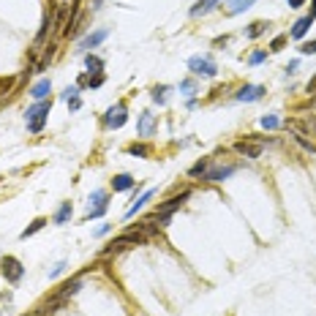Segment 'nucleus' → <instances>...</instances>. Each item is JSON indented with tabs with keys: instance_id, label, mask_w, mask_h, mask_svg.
Wrapping results in <instances>:
<instances>
[{
	"instance_id": "1",
	"label": "nucleus",
	"mask_w": 316,
	"mask_h": 316,
	"mask_svg": "<svg viewBox=\"0 0 316 316\" xmlns=\"http://www.w3.org/2000/svg\"><path fill=\"white\" fill-rule=\"evenodd\" d=\"M142 243H147V234H142L139 229H131V232H125V234H120V237H114L112 243L104 248V256L109 254H117V251H123L125 245H142Z\"/></svg>"
},
{
	"instance_id": "2",
	"label": "nucleus",
	"mask_w": 316,
	"mask_h": 316,
	"mask_svg": "<svg viewBox=\"0 0 316 316\" xmlns=\"http://www.w3.org/2000/svg\"><path fill=\"white\" fill-rule=\"evenodd\" d=\"M49 109H52V101H38V104H33L30 109H27V128L33 131V134H38V131L44 128V123H47V114Z\"/></svg>"
},
{
	"instance_id": "3",
	"label": "nucleus",
	"mask_w": 316,
	"mask_h": 316,
	"mask_svg": "<svg viewBox=\"0 0 316 316\" xmlns=\"http://www.w3.org/2000/svg\"><path fill=\"white\" fill-rule=\"evenodd\" d=\"M188 197H191V191H183L180 197H172V199H166L164 205H158V208H156V212H153V215H156L158 221L166 226V223H169V215H172L175 210H180V208H183V202H186Z\"/></svg>"
},
{
	"instance_id": "4",
	"label": "nucleus",
	"mask_w": 316,
	"mask_h": 316,
	"mask_svg": "<svg viewBox=\"0 0 316 316\" xmlns=\"http://www.w3.org/2000/svg\"><path fill=\"white\" fill-rule=\"evenodd\" d=\"M188 68H191L197 77H215L218 74V66L210 55H194L191 60H188Z\"/></svg>"
},
{
	"instance_id": "5",
	"label": "nucleus",
	"mask_w": 316,
	"mask_h": 316,
	"mask_svg": "<svg viewBox=\"0 0 316 316\" xmlns=\"http://www.w3.org/2000/svg\"><path fill=\"white\" fill-rule=\"evenodd\" d=\"M0 270H3L8 284H19V278L25 275V267H22V262L16 259V256H3V259H0Z\"/></svg>"
},
{
	"instance_id": "6",
	"label": "nucleus",
	"mask_w": 316,
	"mask_h": 316,
	"mask_svg": "<svg viewBox=\"0 0 316 316\" xmlns=\"http://www.w3.org/2000/svg\"><path fill=\"white\" fill-rule=\"evenodd\" d=\"M234 150L245 158H259L262 150H264V142H259V136H245V139H240L237 145H234Z\"/></svg>"
},
{
	"instance_id": "7",
	"label": "nucleus",
	"mask_w": 316,
	"mask_h": 316,
	"mask_svg": "<svg viewBox=\"0 0 316 316\" xmlns=\"http://www.w3.org/2000/svg\"><path fill=\"white\" fill-rule=\"evenodd\" d=\"M125 117H128V114H125V104H117V106H112L106 112L104 125H106V128H120V125L125 123Z\"/></svg>"
},
{
	"instance_id": "8",
	"label": "nucleus",
	"mask_w": 316,
	"mask_h": 316,
	"mask_svg": "<svg viewBox=\"0 0 316 316\" xmlns=\"http://www.w3.org/2000/svg\"><path fill=\"white\" fill-rule=\"evenodd\" d=\"M106 212V191L90 194V218H101Z\"/></svg>"
},
{
	"instance_id": "9",
	"label": "nucleus",
	"mask_w": 316,
	"mask_h": 316,
	"mask_svg": "<svg viewBox=\"0 0 316 316\" xmlns=\"http://www.w3.org/2000/svg\"><path fill=\"white\" fill-rule=\"evenodd\" d=\"M79 289H82V278H71V281H66V284L55 292V297H57V300H63V303H68Z\"/></svg>"
},
{
	"instance_id": "10",
	"label": "nucleus",
	"mask_w": 316,
	"mask_h": 316,
	"mask_svg": "<svg viewBox=\"0 0 316 316\" xmlns=\"http://www.w3.org/2000/svg\"><path fill=\"white\" fill-rule=\"evenodd\" d=\"M262 96H264L262 85H245V88H240L237 93H234V99L237 101H259Z\"/></svg>"
},
{
	"instance_id": "11",
	"label": "nucleus",
	"mask_w": 316,
	"mask_h": 316,
	"mask_svg": "<svg viewBox=\"0 0 316 316\" xmlns=\"http://www.w3.org/2000/svg\"><path fill=\"white\" fill-rule=\"evenodd\" d=\"M153 131H156V114L142 112V117H139V136H153Z\"/></svg>"
},
{
	"instance_id": "12",
	"label": "nucleus",
	"mask_w": 316,
	"mask_h": 316,
	"mask_svg": "<svg viewBox=\"0 0 316 316\" xmlns=\"http://www.w3.org/2000/svg\"><path fill=\"white\" fill-rule=\"evenodd\" d=\"M49 93H52V82H49V79H41V82H36V85L30 88V96H33L36 101H44Z\"/></svg>"
},
{
	"instance_id": "13",
	"label": "nucleus",
	"mask_w": 316,
	"mask_h": 316,
	"mask_svg": "<svg viewBox=\"0 0 316 316\" xmlns=\"http://www.w3.org/2000/svg\"><path fill=\"white\" fill-rule=\"evenodd\" d=\"M234 175V166H218V169H212L205 175V180L208 183H221V180H226V177H232Z\"/></svg>"
},
{
	"instance_id": "14",
	"label": "nucleus",
	"mask_w": 316,
	"mask_h": 316,
	"mask_svg": "<svg viewBox=\"0 0 316 316\" xmlns=\"http://www.w3.org/2000/svg\"><path fill=\"white\" fill-rule=\"evenodd\" d=\"M314 25V16L308 14V16H303V19H297L295 22V27H292V38H303L308 33V27Z\"/></svg>"
},
{
	"instance_id": "15",
	"label": "nucleus",
	"mask_w": 316,
	"mask_h": 316,
	"mask_svg": "<svg viewBox=\"0 0 316 316\" xmlns=\"http://www.w3.org/2000/svg\"><path fill=\"white\" fill-rule=\"evenodd\" d=\"M218 3H221V0H197V3L191 5V16H202V14H208V11H212Z\"/></svg>"
},
{
	"instance_id": "16",
	"label": "nucleus",
	"mask_w": 316,
	"mask_h": 316,
	"mask_svg": "<svg viewBox=\"0 0 316 316\" xmlns=\"http://www.w3.org/2000/svg\"><path fill=\"white\" fill-rule=\"evenodd\" d=\"M134 177H131V175H114L112 177V188H114V191H128V188H134Z\"/></svg>"
},
{
	"instance_id": "17",
	"label": "nucleus",
	"mask_w": 316,
	"mask_h": 316,
	"mask_svg": "<svg viewBox=\"0 0 316 316\" xmlns=\"http://www.w3.org/2000/svg\"><path fill=\"white\" fill-rule=\"evenodd\" d=\"M104 38H106V30H96V33H90V36L85 38V41L79 44V47H82V49H93V47H99V44L104 41Z\"/></svg>"
},
{
	"instance_id": "18",
	"label": "nucleus",
	"mask_w": 316,
	"mask_h": 316,
	"mask_svg": "<svg viewBox=\"0 0 316 316\" xmlns=\"http://www.w3.org/2000/svg\"><path fill=\"white\" fill-rule=\"evenodd\" d=\"M256 0H226V11L229 14H240V11H245V8H251Z\"/></svg>"
},
{
	"instance_id": "19",
	"label": "nucleus",
	"mask_w": 316,
	"mask_h": 316,
	"mask_svg": "<svg viewBox=\"0 0 316 316\" xmlns=\"http://www.w3.org/2000/svg\"><path fill=\"white\" fill-rule=\"evenodd\" d=\"M150 199H153V191H145V194H142V197H139V199H136V202L128 208V212H125V218H134V215H136V210H142L147 202H150Z\"/></svg>"
},
{
	"instance_id": "20",
	"label": "nucleus",
	"mask_w": 316,
	"mask_h": 316,
	"mask_svg": "<svg viewBox=\"0 0 316 316\" xmlns=\"http://www.w3.org/2000/svg\"><path fill=\"white\" fill-rule=\"evenodd\" d=\"M270 27V22H264V19H259V22H254V25H248V30H245V36L248 38H259L264 30Z\"/></svg>"
},
{
	"instance_id": "21",
	"label": "nucleus",
	"mask_w": 316,
	"mask_h": 316,
	"mask_svg": "<svg viewBox=\"0 0 316 316\" xmlns=\"http://www.w3.org/2000/svg\"><path fill=\"white\" fill-rule=\"evenodd\" d=\"M208 169H210V158H202V161H197V164L191 166V169H188V175L191 177H199V175H208Z\"/></svg>"
},
{
	"instance_id": "22",
	"label": "nucleus",
	"mask_w": 316,
	"mask_h": 316,
	"mask_svg": "<svg viewBox=\"0 0 316 316\" xmlns=\"http://www.w3.org/2000/svg\"><path fill=\"white\" fill-rule=\"evenodd\" d=\"M44 226H47V218H36V221H33V223H30V226H27V229H25V232H22V234H19V237H22V240H27V237H30V234L41 232V229H44Z\"/></svg>"
},
{
	"instance_id": "23",
	"label": "nucleus",
	"mask_w": 316,
	"mask_h": 316,
	"mask_svg": "<svg viewBox=\"0 0 316 316\" xmlns=\"http://www.w3.org/2000/svg\"><path fill=\"white\" fill-rule=\"evenodd\" d=\"M68 218H71V202H63L55 212V223H66Z\"/></svg>"
},
{
	"instance_id": "24",
	"label": "nucleus",
	"mask_w": 316,
	"mask_h": 316,
	"mask_svg": "<svg viewBox=\"0 0 316 316\" xmlns=\"http://www.w3.org/2000/svg\"><path fill=\"white\" fill-rule=\"evenodd\" d=\"M14 85H16V77H0V99H3V96H8Z\"/></svg>"
},
{
	"instance_id": "25",
	"label": "nucleus",
	"mask_w": 316,
	"mask_h": 316,
	"mask_svg": "<svg viewBox=\"0 0 316 316\" xmlns=\"http://www.w3.org/2000/svg\"><path fill=\"white\" fill-rule=\"evenodd\" d=\"M85 63H88V68H90V71H96V74H101V68H104V60L96 57V55H88V57H85Z\"/></svg>"
},
{
	"instance_id": "26",
	"label": "nucleus",
	"mask_w": 316,
	"mask_h": 316,
	"mask_svg": "<svg viewBox=\"0 0 316 316\" xmlns=\"http://www.w3.org/2000/svg\"><path fill=\"white\" fill-rule=\"evenodd\" d=\"M278 125H281V120L275 117V114H264V117H262V128L273 131V128H278Z\"/></svg>"
},
{
	"instance_id": "27",
	"label": "nucleus",
	"mask_w": 316,
	"mask_h": 316,
	"mask_svg": "<svg viewBox=\"0 0 316 316\" xmlns=\"http://www.w3.org/2000/svg\"><path fill=\"white\" fill-rule=\"evenodd\" d=\"M128 153H131V156H139V158H147V153H150V150H147V145H131Z\"/></svg>"
},
{
	"instance_id": "28",
	"label": "nucleus",
	"mask_w": 316,
	"mask_h": 316,
	"mask_svg": "<svg viewBox=\"0 0 316 316\" xmlns=\"http://www.w3.org/2000/svg\"><path fill=\"white\" fill-rule=\"evenodd\" d=\"M166 90H169V88H164V85H158V88H153V101H158V104H164V99H166Z\"/></svg>"
},
{
	"instance_id": "29",
	"label": "nucleus",
	"mask_w": 316,
	"mask_h": 316,
	"mask_svg": "<svg viewBox=\"0 0 316 316\" xmlns=\"http://www.w3.org/2000/svg\"><path fill=\"white\" fill-rule=\"evenodd\" d=\"M104 85V74H96V77H88V88H101Z\"/></svg>"
},
{
	"instance_id": "30",
	"label": "nucleus",
	"mask_w": 316,
	"mask_h": 316,
	"mask_svg": "<svg viewBox=\"0 0 316 316\" xmlns=\"http://www.w3.org/2000/svg\"><path fill=\"white\" fill-rule=\"evenodd\" d=\"M300 52H303V55H316V38H314V41H306V44H303Z\"/></svg>"
},
{
	"instance_id": "31",
	"label": "nucleus",
	"mask_w": 316,
	"mask_h": 316,
	"mask_svg": "<svg viewBox=\"0 0 316 316\" xmlns=\"http://www.w3.org/2000/svg\"><path fill=\"white\" fill-rule=\"evenodd\" d=\"M284 41H286V36H275L273 44H270V49H273V52H278V49L284 47Z\"/></svg>"
},
{
	"instance_id": "32",
	"label": "nucleus",
	"mask_w": 316,
	"mask_h": 316,
	"mask_svg": "<svg viewBox=\"0 0 316 316\" xmlns=\"http://www.w3.org/2000/svg\"><path fill=\"white\" fill-rule=\"evenodd\" d=\"M180 90H183V93H186V96H194V82H191V79H186V82H180Z\"/></svg>"
},
{
	"instance_id": "33",
	"label": "nucleus",
	"mask_w": 316,
	"mask_h": 316,
	"mask_svg": "<svg viewBox=\"0 0 316 316\" xmlns=\"http://www.w3.org/2000/svg\"><path fill=\"white\" fill-rule=\"evenodd\" d=\"M264 57H267V55H264V52H254V55H251V57H248V63H251V66H259V63L264 60Z\"/></svg>"
},
{
	"instance_id": "34",
	"label": "nucleus",
	"mask_w": 316,
	"mask_h": 316,
	"mask_svg": "<svg viewBox=\"0 0 316 316\" xmlns=\"http://www.w3.org/2000/svg\"><path fill=\"white\" fill-rule=\"evenodd\" d=\"M63 270H66V262H57L55 267H52V273H49V278H57V275H60Z\"/></svg>"
},
{
	"instance_id": "35",
	"label": "nucleus",
	"mask_w": 316,
	"mask_h": 316,
	"mask_svg": "<svg viewBox=\"0 0 316 316\" xmlns=\"http://www.w3.org/2000/svg\"><path fill=\"white\" fill-rule=\"evenodd\" d=\"M79 106H82V101H79V96H74V99H68V109H74V112H77Z\"/></svg>"
},
{
	"instance_id": "36",
	"label": "nucleus",
	"mask_w": 316,
	"mask_h": 316,
	"mask_svg": "<svg viewBox=\"0 0 316 316\" xmlns=\"http://www.w3.org/2000/svg\"><path fill=\"white\" fill-rule=\"evenodd\" d=\"M308 93H311V96H314V93H316V77H314V79H311V82H308Z\"/></svg>"
},
{
	"instance_id": "37",
	"label": "nucleus",
	"mask_w": 316,
	"mask_h": 316,
	"mask_svg": "<svg viewBox=\"0 0 316 316\" xmlns=\"http://www.w3.org/2000/svg\"><path fill=\"white\" fill-rule=\"evenodd\" d=\"M306 0H289V8H297V5H303Z\"/></svg>"
},
{
	"instance_id": "38",
	"label": "nucleus",
	"mask_w": 316,
	"mask_h": 316,
	"mask_svg": "<svg viewBox=\"0 0 316 316\" xmlns=\"http://www.w3.org/2000/svg\"><path fill=\"white\" fill-rule=\"evenodd\" d=\"M311 16H316V0H314V11H311Z\"/></svg>"
}]
</instances>
